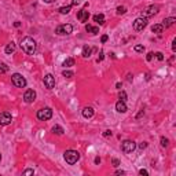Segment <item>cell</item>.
Instances as JSON below:
<instances>
[{
  "label": "cell",
  "instance_id": "cell-2",
  "mask_svg": "<svg viewBox=\"0 0 176 176\" xmlns=\"http://www.w3.org/2000/svg\"><path fill=\"white\" fill-rule=\"evenodd\" d=\"M63 158L69 165H73V164H76L77 161L80 160V154L76 150H66L65 154H63Z\"/></svg>",
  "mask_w": 176,
  "mask_h": 176
},
{
  "label": "cell",
  "instance_id": "cell-45",
  "mask_svg": "<svg viewBox=\"0 0 176 176\" xmlns=\"http://www.w3.org/2000/svg\"><path fill=\"white\" fill-rule=\"evenodd\" d=\"M43 1H44V3H47V4H50V3H52L54 0H43Z\"/></svg>",
  "mask_w": 176,
  "mask_h": 176
},
{
  "label": "cell",
  "instance_id": "cell-32",
  "mask_svg": "<svg viewBox=\"0 0 176 176\" xmlns=\"http://www.w3.org/2000/svg\"><path fill=\"white\" fill-rule=\"evenodd\" d=\"M103 136H105V138H109V136H112V131H110V130L105 131V132H103Z\"/></svg>",
  "mask_w": 176,
  "mask_h": 176
},
{
  "label": "cell",
  "instance_id": "cell-15",
  "mask_svg": "<svg viewBox=\"0 0 176 176\" xmlns=\"http://www.w3.org/2000/svg\"><path fill=\"white\" fill-rule=\"evenodd\" d=\"M94 113H95V112H94L92 107H85L84 110H83V117H84V118H91L92 116H94Z\"/></svg>",
  "mask_w": 176,
  "mask_h": 176
},
{
  "label": "cell",
  "instance_id": "cell-20",
  "mask_svg": "<svg viewBox=\"0 0 176 176\" xmlns=\"http://www.w3.org/2000/svg\"><path fill=\"white\" fill-rule=\"evenodd\" d=\"M74 65V59L73 58H66L63 63H62V66H65V68H70V66H73Z\"/></svg>",
  "mask_w": 176,
  "mask_h": 176
},
{
  "label": "cell",
  "instance_id": "cell-12",
  "mask_svg": "<svg viewBox=\"0 0 176 176\" xmlns=\"http://www.w3.org/2000/svg\"><path fill=\"white\" fill-rule=\"evenodd\" d=\"M88 18H90V13L85 11V10H80V11L77 13V19H78L80 22H87Z\"/></svg>",
  "mask_w": 176,
  "mask_h": 176
},
{
  "label": "cell",
  "instance_id": "cell-6",
  "mask_svg": "<svg viewBox=\"0 0 176 176\" xmlns=\"http://www.w3.org/2000/svg\"><path fill=\"white\" fill-rule=\"evenodd\" d=\"M160 11V7L158 6H149V7H146L143 11H142V17L143 18H149V17H153V15H155L157 13Z\"/></svg>",
  "mask_w": 176,
  "mask_h": 176
},
{
  "label": "cell",
  "instance_id": "cell-13",
  "mask_svg": "<svg viewBox=\"0 0 176 176\" xmlns=\"http://www.w3.org/2000/svg\"><path fill=\"white\" fill-rule=\"evenodd\" d=\"M116 110H117L118 113H125V112H127V105H125V102H124V100H118V102L116 103Z\"/></svg>",
  "mask_w": 176,
  "mask_h": 176
},
{
  "label": "cell",
  "instance_id": "cell-18",
  "mask_svg": "<svg viewBox=\"0 0 176 176\" xmlns=\"http://www.w3.org/2000/svg\"><path fill=\"white\" fill-rule=\"evenodd\" d=\"M94 21L96 23H99V25H103L105 23V15L103 14H96V15L94 17Z\"/></svg>",
  "mask_w": 176,
  "mask_h": 176
},
{
  "label": "cell",
  "instance_id": "cell-21",
  "mask_svg": "<svg viewBox=\"0 0 176 176\" xmlns=\"http://www.w3.org/2000/svg\"><path fill=\"white\" fill-rule=\"evenodd\" d=\"M91 47H88V46H84L83 47V56L84 58H90V55H91Z\"/></svg>",
  "mask_w": 176,
  "mask_h": 176
},
{
  "label": "cell",
  "instance_id": "cell-33",
  "mask_svg": "<svg viewBox=\"0 0 176 176\" xmlns=\"http://www.w3.org/2000/svg\"><path fill=\"white\" fill-rule=\"evenodd\" d=\"M81 3V0H72V4L70 6H78Z\"/></svg>",
  "mask_w": 176,
  "mask_h": 176
},
{
  "label": "cell",
  "instance_id": "cell-40",
  "mask_svg": "<svg viewBox=\"0 0 176 176\" xmlns=\"http://www.w3.org/2000/svg\"><path fill=\"white\" fill-rule=\"evenodd\" d=\"M172 44H173V46H172V51H176V40H173Z\"/></svg>",
  "mask_w": 176,
  "mask_h": 176
},
{
  "label": "cell",
  "instance_id": "cell-9",
  "mask_svg": "<svg viewBox=\"0 0 176 176\" xmlns=\"http://www.w3.org/2000/svg\"><path fill=\"white\" fill-rule=\"evenodd\" d=\"M11 121H13V117H11V114H10L8 112L0 113V125L6 127V125H8V124H11Z\"/></svg>",
  "mask_w": 176,
  "mask_h": 176
},
{
  "label": "cell",
  "instance_id": "cell-14",
  "mask_svg": "<svg viewBox=\"0 0 176 176\" xmlns=\"http://www.w3.org/2000/svg\"><path fill=\"white\" fill-rule=\"evenodd\" d=\"M175 22H176V18H175V17H171V18H165V19L162 21V23H161V25H162L164 28H169V26H172Z\"/></svg>",
  "mask_w": 176,
  "mask_h": 176
},
{
  "label": "cell",
  "instance_id": "cell-37",
  "mask_svg": "<svg viewBox=\"0 0 176 176\" xmlns=\"http://www.w3.org/2000/svg\"><path fill=\"white\" fill-rule=\"evenodd\" d=\"M146 147H147V143H146V142H143V143H140V145H139V149H142V150H143V149H146Z\"/></svg>",
  "mask_w": 176,
  "mask_h": 176
},
{
  "label": "cell",
  "instance_id": "cell-3",
  "mask_svg": "<svg viewBox=\"0 0 176 176\" xmlns=\"http://www.w3.org/2000/svg\"><path fill=\"white\" fill-rule=\"evenodd\" d=\"M52 117V109L51 107H43L37 112V118L40 121H47Z\"/></svg>",
  "mask_w": 176,
  "mask_h": 176
},
{
  "label": "cell",
  "instance_id": "cell-1",
  "mask_svg": "<svg viewBox=\"0 0 176 176\" xmlns=\"http://www.w3.org/2000/svg\"><path fill=\"white\" fill-rule=\"evenodd\" d=\"M21 48H22V51L25 54L33 55V54L36 52V41L32 37L26 36V37H23L22 40H21Z\"/></svg>",
  "mask_w": 176,
  "mask_h": 176
},
{
  "label": "cell",
  "instance_id": "cell-41",
  "mask_svg": "<svg viewBox=\"0 0 176 176\" xmlns=\"http://www.w3.org/2000/svg\"><path fill=\"white\" fill-rule=\"evenodd\" d=\"M103 59V51H100V54H99V58H98V61H102Z\"/></svg>",
  "mask_w": 176,
  "mask_h": 176
},
{
  "label": "cell",
  "instance_id": "cell-19",
  "mask_svg": "<svg viewBox=\"0 0 176 176\" xmlns=\"http://www.w3.org/2000/svg\"><path fill=\"white\" fill-rule=\"evenodd\" d=\"M4 51H6V54H13L14 51H15V44H14L13 41H11V43H8Z\"/></svg>",
  "mask_w": 176,
  "mask_h": 176
},
{
  "label": "cell",
  "instance_id": "cell-27",
  "mask_svg": "<svg viewBox=\"0 0 176 176\" xmlns=\"http://www.w3.org/2000/svg\"><path fill=\"white\" fill-rule=\"evenodd\" d=\"M133 50H135L136 52H143V51H145V47L140 46V44H136V46L133 47Z\"/></svg>",
  "mask_w": 176,
  "mask_h": 176
},
{
  "label": "cell",
  "instance_id": "cell-42",
  "mask_svg": "<svg viewBox=\"0 0 176 176\" xmlns=\"http://www.w3.org/2000/svg\"><path fill=\"white\" fill-rule=\"evenodd\" d=\"M14 26H15V28H19V26H21V22H19V21H17V22L14 23Z\"/></svg>",
  "mask_w": 176,
  "mask_h": 176
},
{
  "label": "cell",
  "instance_id": "cell-35",
  "mask_svg": "<svg viewBox=\"0 0 176 176\" xmlns=\"http://www.w3.org/2000/svg\"><path fill=\"white\" fill-rule=\"evenodd\" d=\"M112 162H113V165H114V167H118V165H120V161L117 160V158H113V160H112Z\"/></svg>",
  "mask_w": 176,
  "mask_h": 176
},
{
  "label": "cell",
  "instance_id": "cell-36",
  "mask_svg": "<svg viewBox=\"0 0 176 176\" xmlns=\"http://www.w3.org/2000/svg\"><path fill=\"white\" fill-rule=\"evenodd\" d=\"M139 173H140V175H142V176H143V175H145V176H147V175H149V172H147L146 169H140V171H139Z\"/></svg>",
  "mask_w": 176,
  "mask_h": 176
},
{
  "label": "cell",
  "instance_id": "cell-28",
  "mask_svg": "<svg viewBox=\"0 0 176 176\" xmlns=\"http://www.w3.org/2000/svg\"><path fill=\"white\" fill-rule=\"evenodd\" d=\"M168 145H169V140L167 138L162 136V138H161V146H162V147H167Z\"/></svg>",
  "mask_w": 176,
  "mask_h": 176
},
{
  "label": "cell",
  "instance_id": "cell-4",
  "mask_svg": "<svg viewBox=\"0 0 176 176\" xmlns=\"http://www.w3.org/2000/svg\"><path fill=\"white\" fill-rule=\"evenodd\" d=\"M11 81H13V84L18 87V88H25L26 87V78L22 76V74H19V73H14L13 76H11Z\"/></svg>",
  "mask_w": 176,
  "mask_h": 176
},
{
  "label": "cell",
  "instance_id": "cell-43",
  "mask_svg": "<svg viewBox=\"0 0 176 176\" xmlns=\"http://www.w3.org/2000/svg\"><path fill=\"white\" fill-rule=\"evenodd\" d=\"M124 173H125L124 171H117V172H116V175H124Z\"/></svg>",
  "mask_w": 176,
  "mask_h": 176
},
{
  "label": "cell",
  "instance_id": "cell-5",
  "mask_svg": "<svg viewBox=\"0 0 176 176\" xmlns=\"http://www.w3.org/2000/svg\"><path fill=\"white\" fill-rule=\"evenodd\" d=\"M73 32V26L70 25V23H62L59 26H56V29H55V33L58 35V36H65V35H70Z\"/></svg>",
  "mask_w": 176,
  "mask_h": 176
},
{
  "label": "cell",
  "instance_id": "cell-29",
  "mask_svg": "<svg viewBox=\"0 0 176 176\" xmlns=\"http://www.w3.org/2000/svg\"><path fill=\"white\" fill-rule=\"evenodd\" d=\"M33 173H35L33 169H25V171L22 172V175H33Z\"/></svg>",
  "mask_w": 176,
  "mask_h": 176
},
{
  "label": "cell",
  "instance_id": "cell-31",
  "mask_svg": "<svg viewBox=\"0 0 176 176\" xmlns=\"http://www.w3.org/2000/svg\"><path fill=\"white\" fill-rule=\"evenodd\" d=\"M155 56H157L158 61H164V55H162V52H155Z\"/></svg>",
  "mask_w": 176,
  "mask_h": 176
},
{
  "label": "cell",
  "instance_id": "cell-7",
  "mask_svg": "<svg viewBox=\"0 0 176 176\" xmlns=\"http://www.w3.org/2000/svg\"><path fill=\"white\" fill-rule=\"evenodd\" d=\"M135 149H136V143H135L133 140H124L123 145H121V150L127 154L132 153Z\"/></svg>",
  "mask_w": 176,
  "mask_h": 176
},
{
  "label": "cell",
  "instance_id": "cell-8",
  "mask_svg": "<svg viewBox=\"0 0 176 176\" xmlns=\"http://www.w3.org/2000/svg\"><path fill=\"white\" fill-rule=\"evenodd\" d=\"M146 26H147V19L143 18V17H139V18H136V19L133 21V29L136 32L143 31Z\"/></svg>",
  "mask_w": 176,
  "mask_h": 176
},
{
  "label": "cell",
  "instance_id": "cell-22",
  "mask_svg": "<svg viewBox=\"0 0 176 176\" xmlns=\"http://www.w3.org/2000/svg\"><path fill=\"white\" fill-rule=\"evenodd\" d=\"M52 132H54V133H56V135H62L65 131H63V128H62L61 125H54V127H52Z\"/></svg>",
  "mask_w": 176,
  "mask_h": 176
},
{
  "label": "cell",
  "instance_id": "cell-34",
  "mask_svg": "<svg viewBox=\"0 0 176 176\" xmlns=\"http://www.w3.org/2000/svg\"><path fill=\"white\" fill-rule=\"evenodd\" d=\"M153 55H154L153 52H149V54H147V56H146V59H147V61L150 62L151 59H153Z\"/></svg>",
  "mask_w": 176,
  "mask_h": 176
},
{
  "label": "cell",
  "instance_id": "cell-44",
  "mask_svg": "<svg viewBox=\"0 0 176 176\" xmlns=\"http://www.w3.org/2000/svg\"><path fill=\"white\" fill-rule=\"evenodd\" d=\"M95 164H100V158H99V157H96V158H95Z\"/></svg>",
  "mask_w": 176,
  "mask_h": 176
},
{
  "label": "cell",
  "instance_id": "cell-46",
  "mask_svg": "<svg viewBox=\"0 0 176 176\" xmlns=\"http://www.w3.org/2000/svg\"><path fill=\"white\" fill-rule=\"evenodd\" d=\"M0 161H1V154H0Z\"/></svg>",
  "mask_w": 176,
  "mask_h": 176
},
{
  "label": "cell",
  "instance_id": "cell-23",
  "mask_svg": "<svg viewBox=\"0 0 176 176\" xmlns=\"http://www.w3.org/2000/svg\"><path fill=\"white\" fill-rule=\"evenodd\" d=\"M8 72V66L4 62H0V74H4Z\"/></svg>",
  "mask_w": 176,
  "mask_h": 176
},
{
  "label": "cell",
  "instance_id": "cell-26",
  "mask_svg": "<svg viewBox=\"0 0 176 176\" xmlns=\"http://www.w3.org/2000/svg\"><path fill=\"white\" fill-rule=\"evenodd\" d=\"M62 74H63V77H66V78H70V77H73V72H70V70H63L62 72Z\"/></svg>",
  "mask_w": 176,
  "mask_h": 176
},
{
  "label": "cell",
  "instance_id": "cell-30",
  "mask_svg": "<svg viewBox=\"0 0 176 176\" xmlns=\"http://www.w3.org/2000/svg\"><path fill=\"white\" fill-rule=\"evenodd\" d=\"M120 100H124V102L127 100V94H125L124 91L120 92Z\"/></svg>",
  "mask_w": 176,
  "mask_h": 176
},
{
  "label": "cell",
  "instance_id": "cell-16",
  "mask_svg": "<svg viewBox=\"0 0 176 176\" xmlns=\"http://www.w3.org/2000/svg\"><path fill=\"white\" fill-rule=\"evenodd\" d=\"M162 31H164V26H162L161 23H155V25L151 26V32H153V33L160 35V33H162Z\"/></svg>",
  "mask_w": 176,
  "mask_h": 176
},
{
  "label": "cell",
  "instance_id": "cell-17",
  "mask_svg": "<svg viewBox=\"0 0 176 176\" xmlns=\"http://www.w3.org/2000/svg\"><path fill=\"white\" fill-rule=\"evenodd\" d=\"M85 31L88 32V33H92V35H98L99 33V28L91 26V25H85Z\"/></svg>",
  "mask_w": 176,
  "mask_h": 176
},
{
  "label": "cell",
  "instance_id": "cell-10",
  "mask_svg": "<svg viewBox=\"0 0 176 176\" xmlns=\"http://www.w3.org/2000/svg\"><path fill=\"white\" fill-rule=\"evenodd\" d=\"M35 99H36V91L35 90H26L23 94V100L26 103H32V102H35Z\"/></svg>",
  "mask_w": 176,
  "mask_h": 176
},
{
  "label": "cell",
  "instance_id": "cell-11",
  "mask_svg": "<svg viewBox=\"0 0 176 176\" xmlns=\"http://www.w3.org/2000/svg\"><path fill=\"white\" fill-rule=\"evenodd\" d=\"M43 81H44L46 88H48V90H52L54 87H55V77H54L52 74H46Z\"/></svg>",
  "mask_w": 176,
  "mask_h": 176
},
{
  "label": "cell",
  "instance_id": "cell-24",
  "mask_svg": "<svg viewBox=\"0 0 176 176\" xmlns=\"http://www.w3.org/2000/svg\"><path fill=\"white\" fill-rule=\"evenodd\" d=\"M70 10H72V6H65V7L59 8V13H61V14H69Z\"/></svg>",
  "mask_w": 176,
  "mask_h": 176
},
{
  "label": "cell",
  "instance_id": "cell-25",
  "mask_svg": "<svg viewBox=\"0 0 176 176\" xmlns=\"http://www.w3.org/2000/svg\"><path fill=\"white\" fill-rule=\"evenodd\" d=\"M116 11H117V14H118V15H123V14H125V13H127V8L124 7V6H118Z\"/></svg>",
  "mask_w": 176,
  "mask_h": 176
},
{
  "label": "cell",
  "instance_id": "cell-39",
  "mask_svg": "<svg viewBox=\"0 0 176 176\" xmlns=\"http://www.w3.org/2000/svg\"><path fill=\"white\" fill-rule=\"evenodd\" d=\"M143 114H145V110H140V112H139V114L136 116V118H140V117H142Z\"/></svg>",
  "mask_w": 176,
  "mask_h": 176
},
{
  "label": "cell",
  "instance_id": "cell-38",
  "mask_svg": "<svg viewBox=\"0 0 176 176\" xmlns=\"http://www.w3.org/2000/svg\"><path fill=\"white\" fill-rule=\"evenodd\" d=\"M107 39H109V37H107L106 35H103V36H102V39H100V40H102V43H106V41H107Z\"/></svg>",
  "mask_w": 176,
  "mask_h": 176
}]
</instances>
